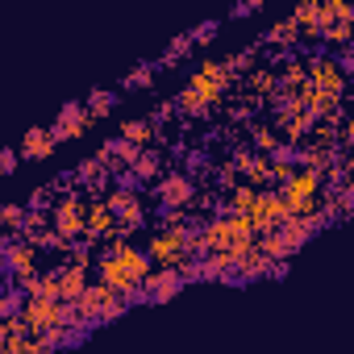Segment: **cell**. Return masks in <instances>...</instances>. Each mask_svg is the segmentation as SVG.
Returning <instances> with one entry per match:
<instances>
[{"label":"cell","mask_w":354,"mask_h":354,"mask_svg":"<svg viewBox=\"0 0 354 354\" xmlns=\"http://www.w3.org/2000/svg\"><path fill=\"white\" fill-rule=\"evenodd\" d=\"M92 125H96L92 113H88L80 100H71V104L59 109V117H55V125H50V138H55V142H71V138H84Z\"/></svg>","instance_id":"obj_8"},{"label":"cell","mask_w":354,"mask_h":354,"mask_svg":"<svg viewBox=\"0 0 354 354\" xmlns=\"http://www.w3.org/2000/svg\"><path fill=\"white\" fill-rule=\"evenodd\" d=\"M184 55H192V38H188V34H180V38H175V42L167 46V55H162L158 63H162V67H171L175 59H184Z\"/></svg>","instance_id":"obj_29"},{"label":"cell","mask_w":354,"mask_h":354,"mask_svg":"<svg viewBox=\"0 0 354 354\" xmlns=\"http://www.w3.org/2000/svg\"><path fill=\"white\" fill-rule=\"evenodd\" d=\"M154 196H158L162 213H167V209L192 213V205H196V188H192V180H188V171H167V175H158Z\"/></svg>","instance_id":"obj_5"},{"label":"cell","mask_w":354,"mask_h":354,"mask_svg":"<svg viewBox=\"0 0 354 354\" xmlns=\"http://www.w3.org/2000/svg\"><path fill=\"white\" fill-rule=\"evenodd\" d=\"M50 154H55V138H50V129L34 125V129L21 133V150H17V158H50Z\"/></svg>","instance_id":"obj_13"},{"label":"cell","mask_w":354,"mask_h":354,"mask_svg":"<svg viewBox=\"0 0 354 354\" xmlns=\"http://www.w3.org/2000/svg\"><path fill=\"white\" fill-rule=\"evenodd\" d=\"M75 308H80V321L92 329V325H100V321H117V317L125 313V300H121L117 292H109L104 283H88L84 296L75 300Z\"/></svg>","instance_id":"obj_3"},{"label":"cell","mask_w":354,"mask_h":354,"mask_svg":"<svg viewBox=\"0 0 354 354\" xmlns=\"http://www.w3.org/2000/svg\"><path fill=\"white\" fill-rule=\"evenodd\" d=\"M17 317L26 321L30 337H38V333H50V329L63 325V304L59 300H42V296H21Z\"/></svg>","instance_id":"obj_4"},{"label":"cell","mask_w":354,"mask_h":354,"mask_svg":"<svg viewBox=\"0 0 354 354\" xmlns=\"http://www.w3.org/2000/svg\"><path fill=\"white\" fill-rule=\"evenodd\" d=\"M21 225H26V205H5L0 209V234L21 238Z\"/></svg>","instance_id":"obj_25"},{"label":"cell","mask_w":354,"mask_h":354,"mask_svg":"<svg viewBox=\"0 0 354 354\" xmlns=\"http://www.w3.org/2000/svg\"><path fill=\"white\" fill-rule=\"evenodd\" d=\"M109 171H113V167H109L100 154H92V158H84V162H80L75 180H84L88 188H109Z\"/></svg>","instance_id":"obj_19"},{"label":"cell","mask_w":354,"mask_h":354,"mask_svg":"<svg viewBox=\"0 0 354 354\" xmlns=\"http://www.w3.org/2000/svg\"><path fill=\"white\" fill-rule=\"evenodd\" d=\"M304 71H308V88L313 92H325V96H346V71L329 59V55H308L304 59Z\"/></svg>","instance_id":"obj_6"},{"label":"cell","mask_w":354,"mask_h":354,"mask_svg":"<svg viewBox=\"0 0 354 354\" xmlns=\"http://www.w3.org/2000/svg\"><path fill=\"white\" fill-rule=\"evenodd\" d=\"M180 292H184V279H180V271H171V267H154L142 279V300H150V304H167Z\"/></svg>","instance_id":"obj_9"},{"label":"cell","mask_w":354,"mask_h":354,"mask_svg":"<svg viewBox=\"0 0 354 354\" xmlns=\"http://www.w3.org/2000/svg\"><path fill=\"white\" fill-rule=\"evenodd\" d=\"M254 201H259V188L238 184V188L225 192V213H230V217H250V213H254Z\"/></svg>","instance_id":"obj_18"},{"label":"cell","mask_w":354,"mask_h":354,"mask_svg":"<svg viewBox=\"0 0 354 354\" xmlns=\"http://www.w3.org/2000/svg\"><path fill=\"white\" fill-rule=\"evenodd\" d=\"M17 162H21V158H17V150H13V146L0 150V175H13V171H17Z\"/></svg>","instance_id":"obj_33"},{"label":"cell","mask_w":354,"mask_h":354,"mask_svg":"<svg viewBox=\"0 0 354 354\" xmlns=\"http://www.w3.org/2000/svg\"><path fill=\"white\" fill-rule=\"evenodd\" d=\"M350 34H354V21H329L325 30H321V42L325 46H350Z\"/></svg>","instance_id":"obj_26"},{"label":"cell","mask_w":354,"mask_h":354,"mask_svg":"<svg viewBox=\"0 0 354 354\" xmlns=\"http://www.w3.org/2000/svg\"><path fill=\"white\" fill-rule=\"evenodd\" d=\"M113 104H117V96H113L109 88H96V92H88V104H84V109H88V113H92V121H96V117L113 113Z\"/></svg>","instance_id":"obj_27"},{"label":"cell","mask_w":354,"mask_h":354,"mask_svg":"<svg viewBox=\"0 0 354 354\" xmlns=\"http://www.w3.org/2000/svg\"><path fill=\"white\" fill-rule=\"evenodd\" d=\"M162 175V154L158 150H138V158L129 162V184H146V180H158Z\"/></svg>","instance_id":"obj_14"},{"label":"cell","mask_w":354,"mask_h":354,"mask_svg":"<svg viewBox=\"0 0 354 354\" xmlns=\"http://www.w3.org/2000/svg\"><path fill=\"white\" fill-rule=\"evenodd\" d=\"M113 234H117V217H113L100 201H88V209H84V242L113 238Z\"/></svg>","instance_id":"obj_11"},{"label":"cell","mask_w":354,"mask_h":354,"mask_svg":"<svg viewBox=\"0 0 354 354\" xmlns=\"http://www.w3.org/2000/svg\"><path fill=\"white\" fill-rule=\"evenodd\" d=\"M250 142H254V154H275L279 150V133L267 121H254L250 125Z\"/></svg>","instance_id":"obj_22"},{"label":"cell","mask_w":354,"mask_h":354,"mask_svg":"<svg viewBox=\"0 0 354 354\" xmlns=\"http://www.w3.org/2000/svg\"><path fill=\"white\" fill-rule=\"evenodd\" d=\"M292 213H288V205H283V196L275 192V188H259V201H254V213H250V230H254V238L259 234H271L275 225H283Z\"/></svg>","instance_id":"obj_7"},{"label":"cell","mask_w":354,"mask_h":354,"mask_svg":"<svg viewBox=\"0 0 354 354\" xmlns=\"http://www.w3.org/2000/svg\"><path fill=\"white\" fill-rule=\"evenodd\" d=\"M188 225H192V213L167 209V213H158V225H154V230H188Z\"/></svg>","instance_id":"obj_28"},{"label":"cell","mask_w":354,"mask_h":354,"mask_svg":"<svg viewBox=\"0 0 354 354\" xmlns=\"http://www.w3.org/2000/svg\"><path fill=\"white\" fill-rule=\"evenodd\" d=\"M84 209H88V201H84L80 192H63V196L55 201V209H50V230H55L59 242H67V246L84 242Z\"/></svg>","instance_id":"obj_2"},{"label":"cell","mask_w":354,"mask_h":354,"mask_svg":"<svg viewBox=\"0 0 354 354\" xmlns=\"http://www.w3.org/2000/svg\"><path fill=\"white\" fill-rule=\"evenodd\" d=\"M275 234H279V242H283V250H288V254H296V250L313 238V230H308V221H304V217H288L283 225H275Z\"/></svg>","instance_id":"obj_17"},{"label":"cell","mask_w":354,"mask_h":354,"mask_svg":"<svg viewBox=\"0 0 354 354\" xmlns=\"http://www.w3.org/2000/svg\"><path fill=\"white\" fill-rule=\"evenodd\" d=\"M42 234H50V213H46V209H26L21 238H26V242H34V238H42Z\"/></svg>","instance_id":"obj_24"},{"label":"cell","mask_w":354,"mask_h":354,"mask_svg":"<svg viewBox=\"0 0 354 354\" xmlns=\"http://www.w3.org/2000/svg\"><path fill=\"white\" fill-rule=\"evenodd\" d=\"M0 354H38V350H34V337H9L0 342Z\"/></svg>","instance_id":"obj_30"},{"label":"cell","mask_w":354,"mask_h":354,"mask_svg":"<svg viewBox=\"0 0 354 354\" xmlns=\"http://www.w3.org/2000/svg\"><path fill=\"white\" fill-rule=\"evenodd\" d=\"M55 275H59V300L75 304L84 296V288H88V271L75 267V263H63V267H55Z\"/></svg>","instance_id":"obj_12"},{"label":"cell","mask_w":354,"mask_h":354,"mask_svg":"<svg viewBox=\"0 0 354 354\" xmlns=\"http://www.w3.org/2000/svg\"><path fill=\"white\" fill-rule=\"evenodd\" d=\"M296 42H300V30H296L292 17H283V21H275V26L267 30V46H288V50H292Z\"/></svg>","instance_id":"obj_21"},{"label":"cell","mask_w":354,"mask_h":354,"mask_svg":"<svg viewBox=\"0 0 354 354\" xmlns=\"http://www.w3.org/2000/svg\"><path fill=\"white\" fill-rule=\"evenodd\" d=\"M246 88H250V100H254V104H259V100H263V104H271V100H275V92H279V84H275V71H271V67H254V71H250V80H246Z\"/></svg>","instance_id":"obj_16"},{"label":"cell","mask_w":354,"mask_h":354,"mask_svg":"<svg viewBox=\"0 0 354 354\" xmlns=\"http://www.w3.org/2000/svg\"><path fill=\"white\" fill-rule=\"evenodd\" d=\"M50 188H34V196H30V209H50Z\"/></svg>","instance_id":"obj_34"},{"label":"cell","mask_w":354,"mask_h":354,"mask_svg":"<svg viewBox=\"0 0 354 354\" xmlns=\"http://www.w3.org/2000/svg\"><path fill=\"white\" fill-rule=\"evenodd\" d=\"M325 9H329L333 21H354V5H350V0H325Z\"/></svg>","instance_id":"obj_31"},{"label":"cell","mask_w":354,"mask_h":354,"mask_svg":"<svg viewBox=\"0 0 354 354\" xmlns=\"http://www.w3.org/2000/svg\"><path fill=\"white\" fill-rule=\"evenodd\" d=\"M201 230V221H192L188 230H154L146 238V259L150 267H171L180 271L188 259H196V246H192V234Z\"/></svg>","instance_id":"obj_1"},{"label":"cell","mask_w":354,"mask_h":354,"mask_svg":"<svg viewBox=\"0 0 354 354\" xmlns=\"http://www.w3.org/2000/svg\"><path fill=\"white\" fill-rule=\"evenodd\" d=\"M5 267H9V271H13V279L21 283V279L38 275V250H34L26 238H13V242L5 246Z\"/></svg>","instance_id":"obj_10"},{"label":"cell","mask_w":354,"mask_h":354,"mask_svg":"<svg viewBox=\"0 0 354 354\" xmlns=\"http://www.w3.org/2000/svg\"><path fill=\"white\" fill-rule=\"evenodd\" d=\"M113 259H117V263L125 267V275H129L133 283H142V279H146V275L154 271V267H150V259H146V250H142V246H129V242H125V246H121V250H117Z\"/></svg>","instance_id":"obj_15"},{"label":"cell","mask_w":354,"mask_h":354,"mask_svg":"<svg viewBox=\"0 0 354 354\" xmlns=\"http://www.w3.org/2000/svg\"><path fill=\"white\" fill-rule=\"evenodd\" d=\"M96 154H100V158H104L109 167H129V162L138 158V146H129L125 138H109V142H104V146H100Z\"/></svg>","instance_id":"obj_20"},{"label":"cell","mask_w":354,"mask_h":354,"mask_svg":"<svg viewBox=\"0 0 354 354\" xmlns=\"http://www.w3.org/2000/svg\"><path fill=\"white\" fill-rule=\"evenodd\" d=\"M154 80V67H133L129 75H125V88H146Z\"/></svg>","instance_id":"obj_32"},{"label":"cell","mask_w":354,"mask_h":354,"mask_svg":"<svg viewBox=\"0 0 354 354\" xmlns=\"http://www.w3.org/2000/svg\"><path fill=\"white\" fill-rule=\"evenodd\" d=\"M213 30H217V21H205V26L192 34V42H209V38H213Z\"/></svg>","instance_id":"obj_35"},{"label":"cell","mask_w":354,"mask_h":354,"mask_svg":"<svg viewBox=\"0 0 354 354\" xmlns=\"http://www.w3.org/2000/svg\"><path fill=\"white\" fill-rule=\"evenodd\" d=\"M154 133H158L154 121H125V125H121V138H125L129 146H138V150H146V142H150Z\"/></svg>","instance_id":"obj_23"}]
</instances>
